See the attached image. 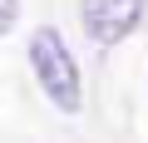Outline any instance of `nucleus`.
<instances>
[{
  "label": "nucleus",
  "instance_id": "f03ea898",
  "mask_svg": "<svg viewBox=\"0 0 148 143\" xmlns=\"http://www.w3.org/2000/svg\"><path fill=\"white\" fill-rule=\"evenodd\" d=\"M79 20L94 44H119L143 20V0H79Z\"/></svg>",
  "mask_w": 148,
  "mask_h": 143
},
{
  "label": "nucleus",
  "instance_id": "f257e3e1",
  "mask_svg": "<svg viewBox=\"0 0 148 143\" xmlns=\"http://www.w3.org/2000/svg\"><path fill=\"white\" fill-rule=\"evenodd\" d=\"M30 64H35V79H40V89L49 94V104L64 109V114H79V104H84L79 64H74V54H69V44H64L59 30H35V40H30Z\"/></svg>",
  "mask_w": 148,
  "mask_h": 143
},
{
  "label": "nucleus",
  "instance_id": "7ed1b4c3",
  "mask_svg": "<svg viewBox=\"0 0 148 143\" xmlns=\"http://www.w3.org/2000/svg\"><path fill=\"white\" fill-rule=\"evenodd\" d=\"M20 20V0H0V35H10Z\"/></svg>",
  "mask_w": 148,
  "mask_h": 143
}]
</instances>
